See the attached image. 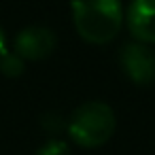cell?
<instances>
[{
    "mask_svg": "<svg viewBox=\"0 0 155 155\" xmlns=\"http://www.w3.org/2000/svg\"><path fill=\"white\" fill-rule=\"evenodd\" d=\"M72 19L79 36L87 43H110L123 24L121 0H72Z\"/></svg>",
    "mask_w": 155,
    "mask_h": 155,
    "instance_id": "obj_1",
    "label": "cell"
},
{
    "mask_svg": "<svg viewBox=\"0 0 155 155\" xmlns=\"http://www.w3.org/2000/svg\"><path fill=\"white\" fill-rule=\"evenodd\" d=\"M119 62L123 72L136 85H149L155 81V51L144 43H125Z\"/></svg>",
    "mask_w": 155,
    "mask_h": 155,
    "instance_id": "obj_3",
    "label": "cell"
},
{
    "mask_svg": "<svg viewBox=\"0 0 155 155\" xmlns=\"http://www.w3.org/2000/svg\"><path fill=\"white\" fill-rule=\"evenodd\" d=\"M36 155H70V151H68V144L64 140L51 138L36 151Z\"/></svg>",
    "mask_w": 155,
    "mask_h": 155,
    "instance_id": "obj_7",
    "label": "cell"
},
{
    "mask_svg": "<svg viewBox=\"0 0 155 155\" xmlns=\"http://www.w3.org/2000/svg\"><path fill=\"white\" fill-rule=\"evenodd\" d=\"M125 19L138 43L155 45V0H132L127 5Z\"/></svg>",
    "mask_w": 155,
    "mask_h": 155,
    "instance_id": "obj_5",
    "label": "cell"
},
{
    "mask_svg": "<svg viewBox=\"0 0 155 155\" xmlns=\"http://www.w3.org/2000/svg\"><path fill=\"white\" fill-rule=\"evenodd\" d=\"M7 53V36H5V30L0 28V58Z\"/></svg>",
    "mask_w": 155,
    "mask_h": 155,
    "instance_id": "obj_8",
    "label": "cell"
},
{
    "mask_svg": "<svg viewBox=\"0 0 155 155\" xmlns=\"http://www.w3.org/2000/svg\"><path fill=\"white\" fill-rule=\"evenodd\" d=\"M24 68H26V64H24V60L15 51H7L2 58H0V72H2L5 77H9V79L19 77L24 72Z\"/></svg>",
    "mask_w": 155,
    "mask_h": 155,
    "instance_id": "obj_6",
    "label": "cell"
},
{
    "mask_svg": "<svg viewBox=\"0 0 155 155\" xmlns=\"http://www.w3.org/2000/svg\"><path fill=\"white\" fill-rule=\"evenodd\" d=\"M55 32L47 26H26L15 36V53L21 60H45L55 51Z\"/></svg>",
    "mask_w": 155,
    "mask_h": 155,
    "instance_id": "obj_4",
    "label": "cell"
},
{
    "mask_svg": "<svg viewBox=\"0 0 155 155\" xmlns=\"http://www.w3.org/2000/svg\"><path fill=\"white\" fill-rule=\"evenodd\" d=\"M117 127L115 110L100 100L79 104L68 117V134L70 138L85 149H96L104 144Z\"/></svg>",
    "mask_w": 155,
    "mask_h": 155,
    "instance_id": "obj_2",
    "label": "cell"
}]
</instances>
